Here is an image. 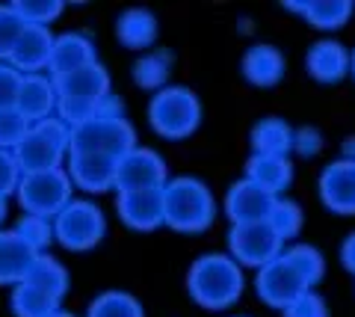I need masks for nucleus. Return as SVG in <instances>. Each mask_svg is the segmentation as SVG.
Returning <instances> with one entry per match:
<instances>
[{"instance_id": "obj_1", "label": "nucleus", "mask_w": 355, "mask_h": 317, "mask_svg": "<svg viewBox=\"0 0 355 317\" xmlns=\"http://www.w3.org/2000/svg\"><path fill=\"white\" fill-rule=\"evenodd\" d=\"M57 86V110L65 125L86 122L98 113L107 98H110V78L98 62H89L83 69L69 71L62 78H53Z\"/></svg>"}, {"instance_id": "obj_2", "label": "nucleus", "mask_w": 355, "mask_h": 317, "mask_svg": "<svg viewBox=\"0 0 355 317\" xmlns=\"http://www.w3.org/2000/svg\"><path fill=\"white\" fill-rule=\"evenodd\" d=\"M216 202L198 178H175L163 187V223L178 232H202L214 223Z\"/></svg>"}, {"instance_id": "obj_3", "label": "nucleus", "mask_w": 355, "mask_h": 317, "mask_svg": "<svg viewBox=\"0 0 355 317\" xmlns=\"http://www.w3.org/2000/svg\"><path fill=\"white\" fill-rule=\"evenodd\" d=\"M193 297L207 309H225L243 291V276L234 258L228 255H205L190 270Z\"/></svg>"}, {"instance_id": "obj_4", "label": "nucleus", "mask_w": 355, "mask_h": 317, "mask_svg": "<svg viewBox=\"0 0 355 317\" xmlns=\"http://www.w3.org/2000/svg\"><path fill=\"white\" fill-rule=\"evenodd\" d=\"M133 146H137V134L125 116H92L86 122L71 125L69 130V155H107L119 160Z\"/></svg>"}, {"instance_id": "obj_5", "label": "nucleus", "mask_w": 355, "mask_h": 317, "mask_svg": "<svg viewBox=\"0 0 355 317\" xmlns=\"http://www.w3.org/2000/svg\"><path fill=\"white\" fill-rule=\"evenodd\" d=\"M69 125L62 119H42L27 128L24 139L15 146V160L24 172L57 169L62 155L69 151Z\"/></svg>"}, {"instance_id": "obj_6", "label": "nucleus", "mask_w": 355, "mask_h": 317, "mask_svg": "<svg viewBox=\"0 0 355 317\" xmlns=\"http://www.w3.org/2000/svg\"><path fill=\"white\" fill-rule=\"evenodd\" d=\"M148 119L160 137L181 139V137H190L198 128L202 104H198V98L190 89H184V86H169V89H160L151 98Z\"/></svg>"}, {"instance_id": "obj_7", "label": "nucleus", "mask_w": 355, "mask_h": 317, "mask_svg": "<svg viewBox=\"0 0 355 317\" xmlns=\"http://www.w3.org/2000/svg\"><path fill=\"white\" fill-rule=\"evenodd\" d=\"M18 196L21 205L27 207V214L51 220L71 202V178L62 166L24 172V178L18 184Z\"/></svg>"}, {"instance_id": "obj_8", "label": "nucleus", "mask_w": 355, "mask_h": 317, "mask_svg": "<svg viewBox=\"0 0 355 317\" xmlns=\"http://www.w3.org/2000/svg\"><path fill=\"white\" fill-rule=\"evenodd\" d=\"M104 214L101 207L83 199H74L53 216V234L65 249H89L104 237Z\"/></svg>"}, {"instance_id": "obj_9", "label": "nucleus", "mask_w": 355, "mask_h": 317, "mask_svg": "<svg viewBox=\"0 0 355 317\" xmlns=\"http://www.w3.org/2000/svg\"><path fill=\"white\" fill-rule=\"evenodd\" d=\"M284 240L272 232L270 223H240L231 232V252H234L237 261L252 267H263L270 264L272 258L282 255Z\"/></svg>"}, {"instance_id": "obj_10", "label": "nucleus", "mask_w": 355, "mask_h": 317, "mask_svg": "<svg viewBox=\"0 0 355 317\" xmlns=\"http://www.w3.org/2000/svg\"><path fill=\"white\" fill-rule=\"evenodd\" d=\"M308 288H311L308 279L302 276V270L293 264V258L287 252L279 255V258H272L270 264L261 267L258 293L270 305H282V309H284L287 302H293L299 293H305Z\"/></svg>"}, {"instance_id": "obj_11", "label": "nucleus", "mask_w": 355, "mask_h": 317, "mask_svg": "<svg viewBox=\"0 0 355 317\" xmlns=\"http://www.w3.org/2000/svg\"><path fill=\"white\" fill-rule=\"evenodd\" d=\"M166 184V163L151 148L125 151L116 160V190H154Z\"/></svg>"}, {"instance_id": "obj_12", "label": "nucleus", "mask_w": 355, "mask_h": 317, "mask_svg": "<svg viewBox=\"0 0 355 317\" xmlns=\"http://www.w3.org/2000/svg\"><path fill=\"white\" fill-rule=\"evenodd\" d=\"M320 196H323V205L335 214H355V157L329 163L320 175Z\"/></svg>"}, {"instance_id": "obj_13", "label": "nucleus", "mask_w": 355, "mask_h": 317, "mask_svg": "<svg viewBox=\"0 0 355 317\" xmlns=\"http://www.w3.org/2000/svg\"><path fill=\"white\" fill-rule=\"evenodd\" d=\"M275 202H279V196L266 193L263 187H258L254 181L246 178V181H240V184H234V187L228 190L225 207H228L234 225H240V223H263V220H270Z\"/></svg>"}, {"instance_id": "obj_14", "label": "nucleus", "mask_w": 355, "mask_h": 317, "mask_svg": "<svg viewBox=\"0 0 355 317\" xmlns=\"http://www.w3.org/2000/svg\"><path fill=\"white\" fill-rule=\"evenodd\" d=\"M166 187V184H163ZM163 187L154 190H121L119 193V214L133 228H157L163 223Z\"/></svg>"}, {"instance_id": "obj_15", "label": "nucleus", "mask_w": 355, "mask_h": 317, "mask_svg": "<svg viewBox=\"0 0 355 317\" xmlns=\"http://www.w3.org/2000/svg\"><path fill=\"white\" fill-rule=\"evenodd\" d=\"M57 107V86L53 78H44V74H24L15 95V110L27 119V122H42V119H51V110Z\"/></svg>"}, {"instance_id": "obj_16", "label": "nucleus", "mask_w": 355, "mask_h": 317, "mask_svg": "<svg viewBox=\"0 0 355 317\" xmlns=\"http://www.w3.org/2000/svg\"><path fill=\"white\" fill-rule=\"evenodd\" d=\"M69 178L86 193H104L116 187V157L107 155H71Z\"/></svg>"}, {"instance_id": "obj_17", "label": "nucleus", "mask_w": 355, "mask_h": 317, "mask_svg": "<svg viewBox=\"0 0 355 317\" xmlns=\"http://www.w3.org/2000/svg\"><path fill=\"white\" fill-rule=\"evenodd\" d=\"M51 51H53V36L48 33V27L27 24L24 33L18 36V42H15V48H12L9 57L15 60L18 69H24L30 74H39L42 69H48Z\"/></svg>"}, {"instance_id": "obj_18", "label": "nucleus", "mask_w": 355, "mask_h": 317, "mask_svg": "<svg viewBox=\"0 0 355 317\" xmlns=\"http://www.w3.org/2000/svg\"><path fill=\"white\" fill-rule=\"evenodd\" d=\"M308 71L311 78L320 83H338L340 78L349 74V51L340 45V42L323 39L317 42L314 48L308 51Z\"/></svg>"}, {"instance_id": "obj_19", "label": "nucleus", "mask_w": 355, "mask_h": 317, "mask_svg": "<svg viewBox=\"0 0 355 317\" xmlns=\"http://www.w3.org/2000/svg\"><path fill=\"white\" fill-rule=\"evenodd\" d=\"M89 62H95V48L86 36H80V33H65V36L53 39V51H51V62H48L51 78H62V74L83 69Z\"/></svg>"}, {"instance_id": "obj_20", "label": "nucleus", "mask_w": 355, "mask_h": 317, "mask_svg": "<svg viewBox=\"0 0 355 317\" xmlns=\"http://www.w3.org/2000/svg\"><path fill=\"white\" fill-rule=\"evenodd\" d=\"M36 258V249L21 234H0V282L24 279Z\"/></svg>"}, {"instance_id": "obj_21", "label": "nucleus", "mask_w": 355, "mask_h": 317, "mask_svg": "<svg viewBox=\"0 0 355 317\" xmlns=\"http://www.w3.org/2000/svg\"><path fill=\"white\" fill-rule=\"evenodd\" d=\"M246 178L254 181L258 187H263L266 193L279 196L293 178V166L287 157H272V155H252Z\"/></svg>"}, {"instance_id": "obj_22", "label": "nucleus", "mask_w": 355, "mask_h": 317, "mask_svg": "<svg viewBox=\"0 0 355 317\" xmlns=\"http://www.w3.org/2000/svg\"><path fill=\"white\" fill-rule=\"evenodd\" d=\"M243 74L254 86H272L284 74V57L272 45H254L243 57Z\"/></svg>"}, {"instance_id": "obj_23", "label": "nucleus", "mask_w": 355, "mask_h": 317, "mask_svg": "<svg viewBox=\"0 0 355 317\" xmlns=\"http://www.w3.org/2000/svg\"><path fill=\"white\" fill-rule=\"evenodd\" d=\"M252 146H254V155L287 157V151L293 148V128L284 119H263L252 130Z\"/></svg>"}, {"instance_id": "obj_24", "label": "nucleus", "mask_w": 355, "mask_h": 317, "mask_svg": "<svg viewBox=\"0 0 355 317\" xmlns=\"http://www.w3.org/2000/svg\"><path fill=\"white\" fill-rule=\"evenodd\" d=\"M116 33L128 48L142 51L157 39V21H154V15L148 12V9H128V12L119 18Z\"/></svg>"}, {"instance_id": "obj_25", "label": "nucleus", "mask_w": 355, "mask_h": 317, "mask_svg": "<svg viewBox=\"0 0 355 317\" xmlns=\"http://www.w3.org/2000/svg\"><path fill=\"white\" fill-rule=\"evenodd\" d=\"M296 12H302L311 24L320 30H340L352 15V3L349 0H317V3H305V6H291Z\"/></svg>"}, {"instance_id": "obj_26", "label": "nucleus", "mask_w": 355, "mask_h": 317, "mask_svg": "<svg viewBox=\"0 0 355 317\" xmlns=\"http://www.w3.org/2000/svg\"><path fill=\"white\" fill-rule=\"evenodd\" d=\"M169 65H172L169 53H163V51L146 53V57L133 65V78H137L139 86L154 89V86H163L166 83V78H169Z\"/></svg>"}, {"instance_id": "obj_27", "label": "nucleus", "mask_w": 355, "mask_h": 317, "mask_svg": "<svg viewBox=\"0 0 355 317\" xmlns=\"http://www.w3.org/2000/svg\"><path fill=\"white\" fill-rule=\"evenodd\" d=\"M89 317H142V309L128 293H104L101 300L92 302Z\"/></svg>"}, {"instance_id": "obj_28", "label": "nucleus", "mask_w": 355, "mask_h": 317, "mask_svg": "<svg viewBox=\"0 0 355 317\" xmlns=\"http://www.w3.org/2000/svg\"><path fill=\"white\" fill-rule=\"evenodd\" d=\"M272 225V232L279 234L282 240L287 237H293L299 228H302V211H299V205L296 202H287V199H279L272 207V214H270V220H266Z\"/></svg>"}, {"instance_id": "obj_29", "label": "nucleus", "mask_w": 355, "mask_h": 317, "mask_svg": "<svg viewBox=\"0 0 355 317\" xmlns=\"http://www.w3.org/2000/svg\"><path fill=\"white\" fill-rule=\"evenodd\" d=\"M30 122L21 116L15 107H3L0 110V146H18L24 139Z\"/></svg>"}, {"instance_id": "obj_30", "label": "nucleus", "mask_w": 355, "mask_h": 317, "mask_svg": "<svg viewBox=\"0 0 355 317\" xmlns=\"http://www.w3.org/2000/svg\"><path fill=\"white\" fill-rule=\"evenodd\" d=\"M287 255H291L293 264L302 270L308 285H314V282L323 276V255H320L314 246H293V249H287Z\"/></svg>"}, {"instance_id": "obj_31", "label": "nucleus", "mask_w": 355, "mask_h": 317, "mask_svg": "<svg viewBox=\"0 0 355 317\" xmlns=\"http://www.w3.org/2000/svg\"><path fill=\"white\" fill-rule=\"evenodd\" d=\"M24 18L18 15V9H0V53H12L18 36L24 33Z\"/></svg>"}, {"instance_id": "obj_32", "label": "nucleus", "mask_w": 355, "mask_h": 317, "mask_svg": "<svg viewBox=\"0 0 355 317\" xmlns=\"http://www.w3.org/2000/svg\"><path fill=\"white\" fill-rule=\"evenodd\" d=\"M18 234L24 237L33 249H39V246H44V243L51 240L53 225H51V220H44V216H33V214H27L24 220H21V225H18Z\"/></svg>"}, {"instance_id": "obj_33", "label": "nucleus", "mask_w": 355, "mask_h": 317, "mask_svg": "<svg viewBox=\"0 0 355 317\" xmlns=\"http://www.w3.org/2000/svg\"><path fill=\"white\" fill-rule=\"evenodd\" d=\"M284 317H329L326 314V302L317 297V293H299L293 302L284 305Z\"/></svg>"}, {"instance_id": "obj_34", "label": "nucleus", "mask_w": 355, "mask_h": 317, "mask_svg": "<svg viewBox=\"0 0 355 317\" xmlns=\"http://www.w3.org/2000/svg\"><path fill=\"white\" fill-rule=\"evenodd\" d=\"M21 86V74L15 69H0V110L15 107V95Z\"/></svg>"}, {"instance_id": "obj_35", "label": "nucleus", "mask_w": 355, "mask_h": 317, "mask_svg": "<svg viewBox=\"0 0 355 317\" xmlns=\"http://www.w3.org/2000/svg\"><path fill=\"white\" fill-rule=\"evenodd\" d=\"M18 169H21L18 160L12 155H6V151H0V196L18 184Z\"/></svg>"}, {"instance_id": "obj_36", "label": "nucleus", "mask_w": 355, "mask_h": 317, "mask_svg": "<svg viewBox=\"0 0 355 317\" xmlns=\"http://www.w3.org/2000/svg\"><path fill=\"white\" fill-rule=\"evenodd\" d=\"M320 134L314 128H302V130H293V148H299L302 155H317L320 151Z\"/></svg>"}, {"instance_id": "obj_37", "label": "nucleus", "mask_w": 355, "mask_h": 317, "mask_svg": "<svg viewBox=\"0 0 355 317\" xmlns=\"http://www.w3.org/2000/svg\"><path fill=\"white\" fill-rule=\"evenodd\" d=\"M340 261H343V267H347L349 273H355V232L343 240V246H340Z\"/></svg>"}, {"instance_id": "obj_38", "label": "nucleus", "mask_w": 355, "mask_h": 317, "mask_svg": "<svg viewBox=\"0 0 355 317\" xmlns=\"http://www.w3.org/2000/svg\"><path fill=\"white\" fill-rule=\"evenodd\" d=\"M349 74H352V78H355V51L349 53Z\"/></svg>"}, {"instance_id": "obj_39", "label": "nucleus", "mask_w": 355, "mask_h": 317, "mask_svg": "<svg viewBox=\"0 0 355 317\" xmlns=\"http://www.w3.org/2000/svg\"><path fill=\"white\" fill-rule=\"evenodd\" d=\"M51 317H69V314H62V311H53Z\"/></svg>"}]
</instances>
